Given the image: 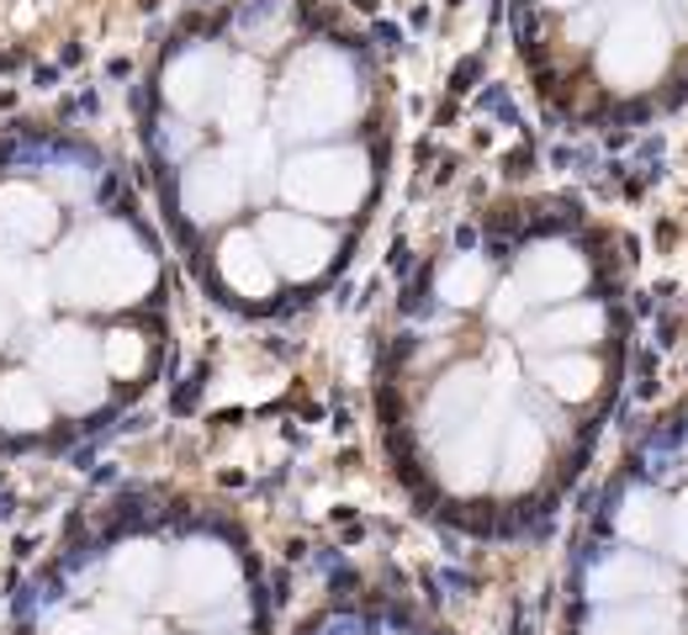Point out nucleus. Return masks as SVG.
Here are the masks:
<instances>
[{"label":"nucleus","mask_w":688,"mask_h":635,"mask_svg":"<svg viewBox=\"0 0 688 635\" xmlns=\"http://www.w3.org/2000/svg\"><path fill=\"white\" fill-rule=\"evenodd\" d=\"M361 106V85L344 69L340 53L313 49L297 58V69L287 79V96H281V132L287 138H323V132H340V122L355 117Z\"/></svg>","instance_id":"20e7f679"},{"label":"nucleus","mask_w":688,"mask_h":635,"mask_svg":"<svg viewBox=\"0 0 688 635\" xmlns=\"http://www.w3.org/2000/svg\"><path fill=\"white\" fill-rule=\"evenodd\" d=\"M217 79H228V69H223L207 49H191V53H181V58L170 64V75H164V96L181 106V111H207V106H217V96H223Z\"/></svg>","instance_id":"4468645a"},{"label":"nucleus","mask_w":688,"mask_h":635,"mask_svg":"<svg viewBox=\"0 0 688 635\" xmlns=\"http://www.w3.org/2000/svg\"><path fill=\"white\" fill-rule=\"evenodd\" d=\"M111 582H117V593L132 609H149L164 593V582H170V561L149 540H128L122 551H111Z\"/></svg>","instance_id":"f8f14e48"},{"label":"nucleus","mask_w":688,"mask_h":635,"mask_svg":"<svg viewBox=\"0 0 688 635\" xmlns=\"http://www.w3.org/2000/svg\"><path fill=\"white\" fill-rule=\"evenodd\" d=\"M0 340H6V318H0Z\"/></svg>","instance_id":"a878e982"},{"label":"nucleus","mask_w":688,"mask_h":635,"mask_svg":"<svg viewBox=\"0 0 688 635\" xmlns=\"http://www.w3.org/2000/svg\"><path fill=\"white\" fill-rule=\"evenodd\" d=\"M641 472L667 487L662 529L646 546L657 556V582L625 604H578L572 635H688V419L641 455Z\"/></svg>","instance_id":"f257e3e1"},{"label":"nucleus","mask_w":688,"mask_h":635,"mask_svg":"<svg viewBox=\"0 0 688 635\" xmlns=\"http://www.w3.org/2000/svg\"><path fill=\"white\" fill-rule=\"evenodd\" d=\"M255 238L270 255L276 276H291V281H313L334 260V234L318 228L313 217H297V212H265Z\"/></svg>","instance_id":"1a4fd4ad"},{"label":"nucleus","mask_w":688,"mask_h":635,"mask_svg":"<svg viewBox=\"0 0 688 635\" xmlns=\"http://www.w3.org/2000/svg\"><path fill=\"white\" fill-rule=\"evenodd\" d=\"M101 355H106V370H117V376H138V370H143V340L128 334V329L106 334Z\"/></svg>","instance_id":"412c9836"},{"label":"nucleus","mask_w":688,"mask_h":635,"mask_svg":"<svg viewBox=\"0 0 688 635\" xmlns=\"http://www.w3.org/2000/svg\"><path fill=\"white\" fill-rule=\"evenodd\" d=\"M58 287L79 308H117L154 287V255L122 223H96L58 260Z\"/></svg>","instance_id":"f03ea898"},{"label":"nucleus","mask_w":688,"mask_h":635,"mask_svg":"<svg viewBox=\"0 0 688 635\" xmlns=\"http://www.w3.org/2000/svg\"><path fill=\"white\" fill-rule=\"evenodd\" d=\"M244 170H238L234 154H212L196 159L181 175V207L196 217V223H223L228 212L244 202Z\"/></svg>","instance_id":"9d476101"},{"label":"nucleus","mask_w":688,"mask_h":635,"mask_svg":"<svg viewBox=\"0 0 688 635\" xmlns=\"http://www.w3.org/2000/svg\"><path fill=\"white\" fill-rule=\"evenodd\" d=\"M281 191L297 212H323V217H340L355 212L370 191V164L355 149H313V154H297L281 170Z\"/></svg>","instance_id":"39448f33"},{"label":"nucleus","mask_w":688,"mask_h":635,"mask_svg":"<svg viewBox=\"0 0 688 635\" xmlns=\"http://www.w3.org/2000/svg\"><path fill=\"white\" fill-rule=\"evenodd\" d=\"M546 6H556V11H582V6H593V0H546Z\"/></svg>","instance_id":"b1692460"},{"label":"nucleus","mask_w":688,"mask_h":635,"mask_svg":"<svg viewBox=\"0 0 688 635\" xmlns=\"http://www.w3.org/2000/svg\"><path fill=\"white\" fill-rule=\"evenodd\" d=\"M514 281L525 287V297L535 308H556V302H572L593 291V260L578 238L567 234H535L514 249Z\"/></svg>","instance_id":"423d86ee"},{"label":"nucleus","mask_w":688,"mask_h":635,"mask_svg":"<svg viewBox=\"0 0 688 635\" xmlns=\"http://www.w3.org/2000/svg\"><path fill=\"white\" fill-rule=\"evenodd\" d=\"M217 276H223L238 297H255V302L276 291V265H270V255L260 249L255 234H234L217 249Z\"/></svg>","instance_id":"2eb2a0df"},{"label":"nucleus","mask_w":688,"mask_h":635,"mask_svg":"<svg viewBox=\"0 0 688 635\" xmlns=\"http://www.w3.org/2000/svg\"><path fill=\"white\" fill-rule=\"evenodd\" d=\"M185 149H191V128H185L181 122V132H170V122H164V132H159V154H185Z\"/></svg>","instance_id":"5701e85b"},{"label":"nucleus","mask_w":688,"mask_h":635,"mask_svg":"<svg viewBox=\"0 0 688 635\" xmlns=\"http://www.w3.org/2000/svg\"><path fill=\"white\" fill-rule=\"evenodd\" d=\"M207 635H244V631H207Z\"/></svg>","instance_id":"393cba45"},{"label":"nucleus","mask_w":688,"mask_h":635,"mask_svg":"<svg viewBox=\"0 0 688 635\" xmlns=\"http://www.w3.org/2000/svg\"><path fill=\"white\" fill-rule=\"evenodd\" d=\"M609 370L599 360V349H561V355H540L535 360V387L551 397L556 408H588L593 397L604 392Z\"/></svg>","instance_id":"9b49d317"},{"label":"nucleus","mask_w":688,"mask_h":635,"mask_svg":"<svg viewBox=\"0 0 688 635\" xmlns=\"http://www.w3.org/2000/svg\"><path fill=\"white\" fill-rule=\"evenodd\" d=\"M255 111H260V75H255V64H234L228 79H223V96H217V117L234 138H249Z\"/></svg>","instance_id":"f3484780"},{"label":"nucleus","mask_w":688,"mask_h":635,"mask_svg":"<svg viewBox=\"0 0 688 635\" xmlns=\"http://www.w3.org/2000/svg\"><path fill=\"white\" fill-rule=\"evenodd\" d=\"M678 6H684V17H688V0H678Z\"/></svg>","instance_id":"bb28decb"},{"label":"nucleus","mask_w":688,"mask_h":635,"mask_svg":"<svg viewBox=\"0 0 688 635\" xmlns=\"http://www.w3.org/2000/svg\"><path fill=\"white\" fill-rule=\"evenodd\" d=\"M493 281H498V270H493L487 255H455V260H445V270H440L434 297H440L445 308H455V313H461V308H482Z\"/></svg>","instance_id":"dca6fc26"},{"label":"nucleus","mask_w":688,"mask_h":635,"mask_svg":"<svg viewBox=\"0 0 688 635\" xmlns=\"http://www.w3.org/2000/svg\"><path fill=\"white\" fill-rule=\"evenodd\" d=\"M170 609H181L191 620H234L238 614V567L228 551L217 546H181L175 561H170Z\"/></svg>","instance_id":"0eeeda50"},{"label":"nucleus","mask_w":688,"mask_h":635,"mask_svg":"<svg viewBox=\"0 0 688 635\" xmlns=\"http://www.w3.org/2000/svg\"><path fill=\"white\" fill-rule=\"evenodd\" d=\"M32 366H37V381H49V392L75 413L96 408L106 392V355L85 329H49L32 349Z\"/></svg>","instance_id":"6e6552de"},{"label":"nucleus","mask_w":688,"mask_h":635,"mask_svg":"<svg viewBox=\"0 0 688 635\" xmlns=\"http://www.w3.org/2000/svg\"><path fill=\"white\" fill-rule=\"evenodd\" d=\"M678 58V26L667 22L662 6H635V11H620L609 32L599 37V53H593V69H599V85L609 96H646L657 90L667 69Z\"/></svg>","instance_id":"7ed1b4c3"},{"label":"nucleus","mask_w":688,"mask_h":635,"mask_svg":"<svg viewBox=\"0 0 688 635\" xmlns=\"http://www.w3.org/2000/svg\"><path fill=\"white\" fill-rule=\"evenodd\" d=\"M49 423V392L32 376H0V429H43Z\"/></svg>","instance_id":"a211bd4d"},{"label":"nucleus","mask_w":688,"mask_h":635,"mask_svg":"<svg viewBox=\"0 0 688 635\" xmlns=\"http://www.w3.org/2000/svg\"><path fill=\"white\" fill-rule=\"evenodd\" d=\"M53 234V202L37 185H0V244H43Z\"/></svg>","instance_id":"ddd939ff"},{"label":"nucleus","mask_w":688,"mask_h":635,"mask_svg":"<svg viewBox=\"0 0 688 635\" xmlns=\"http://www.w3.org/2000/svg\"><path fill=\"white\" fill-rule=\"evenodd\" d=\"M49 635H138V625L132 614H117V609H79V614L53 620Z\"/></svg>","instance_id":"aec40b11"},{"label":"nucleus","mask_w":688,"mask_h":635,"mask_svg":"<svg viewBox=\"0 0 688 635\" xmlns=\"http://www.w3.org/2000/svg\"><path fill=\"white\" fill-rule=\"evenodd\" d=\"M287 0H249L244 11H238V37L244 43H255V49H276L281 37H287Z\"/></svg>","instance_id":"6ab92c4d"},{"label":"nucleus","mask_w":688,"mask_h":635,"mask_svg":"<svg viewBox=\"0 0 688 635\" xmlns=\"http://www.w3.org/2000/svg\"><path fill=\"white\" fill-rule=\"evenodd\" d=\"M37 281V270H26L11 249H0V297H11V291H22V287H32Z\"/></svg>","instance_id":"4be33fe9"}]
</instances>
